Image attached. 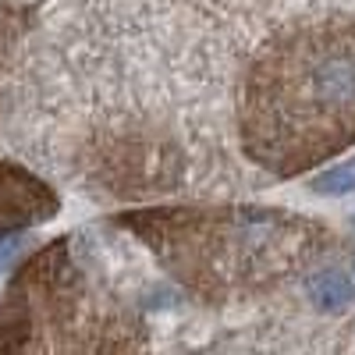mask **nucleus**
Wrapping results in <instances>:
<instances>
[{"label": "nucleus", "mask_w": 355, "mask_h": 355, "mask_svg": "<svg viewBox=\"0 0 355 355\" xmlns=\"http://www.w3.org/2000/svg\"><path fill=\"white\" fill-rule=\"evenodd\" d=\"M259 164L291 174L355 139V28L295 40L256 68L245 114Z\"/></svg>", "instance_id": "1"}, {"label": "nucleus", "mask_w": 355, "mask_h": 355, "mask_svg": "<svg viewBox=\"0 0 355 355\" xmlns=\"http://www.w3.org/2000/svg\"><path fill=\"white\" fill-rule=\"evenodd\" d=\"M53 210H57V196L40 178L21 171L18 164L0 160V239L53 217Z\"/></svg>", "instance_id": "2"}, {"label": "nucleus", "mask_w": 355, "mask_h": 355, "mask_svg": "<svg viewBox=\"0 0 355 355\" xmlns=\"http://www.w3.org/2000/svg\"><path fill=\"white\" fill-rule=\"evenodd\" d=\"M306 291L316 309L323 313H341L355 302V284L348 281V274L341 270H320L306 281Z\"/></svg>", "instance_id": "3"}, {"label": "nucleus", "mask_w": 355, "mask_h": 355, "mask_svg": "<svg viewBox=\"0 0 355 355\" xmlns=\"http://www.w3.org/2000/svg\"><path fill=\"white\" fill-rule=\"evenodd\" d=\"M352 189H355V157L331 171H323L320 178H313V192H320V196H345Z\"/></svg>", "instance_id": "4"}, {"label": "nucleus", "mask_w": 355, "mask_h": 355, "mask_svg": "<svg viewBox=\"0 0 355 355\" xmlns=\"http://www.w3.org/2000/svg\"><path fill=\"white\" fill-rule=\"evenodd\" d=\"M15 21H11V15H4L0 11V75H4V64H8V57H11V46H15Z\"/></svg>", "instance_id": "5"}, {"label": "nucleus", "mask_w": 355, "mask_h": 355, "mask_svg": "<svg viewBox=\"0 0 355 355\" xmlns=\"http://www.w3.org/2000/svg\"><path fill=\"white\" fill-rule=\"evenodd\" d=\"M18 249H21V239H18V234H4V239H0V270H4V266L15 259Z\"/></svg>", "instance_id": "6"}]
</instances>
